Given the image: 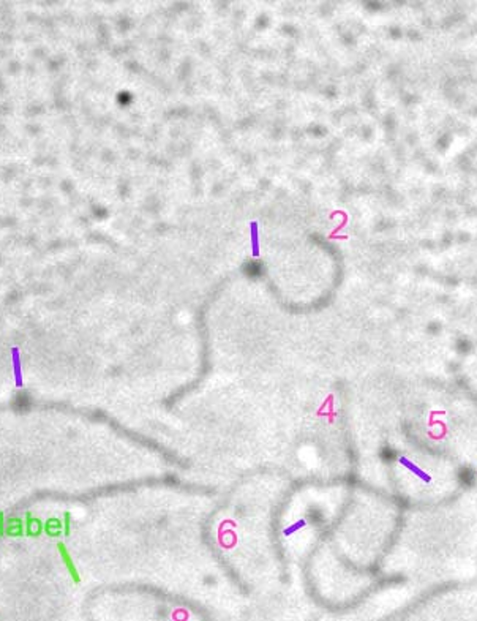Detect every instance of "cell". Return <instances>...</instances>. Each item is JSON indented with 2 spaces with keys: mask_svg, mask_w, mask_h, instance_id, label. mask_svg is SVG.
<instances>
[{
  "mask_svg": "<svg viewBox=\"0 0 477 621\" xmlns=\"http://www.w3.org/2000/svg\"><path fill=\"white\" fill-rule=\"evenodd\" d=\"M13 368H14V379H16V386L22 387L24 381H22V375H21V364H19L18 349H13Z\"/></svg>",
  "mask_w": 477,
  "mask_h": 621,
  "instance_id": "6da1fadb",
  "label": "cell"
},
{
  "mask_svg": "<svg viewBox=\"0 0 477 621\" xmlns=\"http://www.w3.org/2000/svg\"><path fill=\"white\" fill-rule=\"evenodd\" d=\"M57 547H59V550H60V555H62V556H64V560H65V563H67V566H68V569H70V572H72V577H73L74 580H77V574H76V569H74V566H73L72 560H70V556H68V553H67V550H65V547H64V546H62V544H59Z\"/></svg>",
  "mask_w": 477,
  "mask_h": 621,
  "instance_id": "7a4b0ae2",
  "label": "cell"
},
{
  "mask_svg": "<svg viewBox=\"0 0 477 621\" xmlns=\"http://www.w3.org/2000/svg\"><path fill=\"white\" fill-rule=\"evenodd\" d=\"M5 534V520H3V514H0V536Z\"/></svg>",
  "mask_w": 477,
  "mask_h": 621,
  "instance_id": "3957f363",
  "label": "cell"
}]
</instances>
